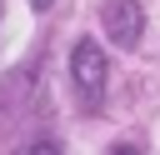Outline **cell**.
<instances>
[{"mask_svg":"<svg viewBox=\"0 0 160 155\" xmlns=\"http://www.w3.org/2000/svg\"><path fill=\"white\" fill-rule=\"evenodd\" d=\"M0 10H5V0H0Z\"/></svg>","mask_w":160,"mask_h":155,"instance_id":"cell-6","label":"cell"},{"mask_svg":"<svg viewBox=\"0 0 160 155\" xmlns=\"http://www.w3.org/2000/svg\"><path fill=\"white\" fill-rule=\"evenodd\" d=\"M110 155H140V145H135V140H120V145H115Z\"/></svg>","mask_w":160,"mask_h":155,"instance_id":"cell-4","label":"cell"},{"mask_svg":"<svg viewBox=\"0 0 160 155\" xmlns=\"http://www.w3.org/2000/svg\"><path fill=\"white\" fill-rule=\"evenodd\" d=\"M140 25H145V15H140V0H105V30H110V40L115 45H135L140 40Z\"/></svg>","mask_w":160,"mask_h":155,"instance_id":"cell-2","label":"cell"},{"mask_svg":"<svg viewBox=\"0 0 160 155\" xmlns=\"http://www.w3.org/2000/svg\"><path fill=\"white\" fill-rule=\"evenodd\" d=\"M70 75H75L80 100H85V105H100V95H105V55H100L95 40H80V45L70 50Z\"/></svg>","mask_w":160,"mask_h":155,"instance_id":"cell-1","label":"cell"},{"mask_svg":"<svg viewBox=\"0 0 160 155\" xmlns=\"http://www.w3.org/2000/svg\"><path fill=\"white\" fill-rule=\"evenodd\" d=\"M35 5H50V0H35Z\"/></svg>","mask_w":160,"mask_h":155,"instance_id":"cell-5","label":"cell"},{"mask_svg":"<svg viewBox=\"0 0 160 155\" xmlns=\"http://www.w3.org/2000/svg\"><path fill=\"white\" fill-rule=\"evenodd\" d=\"M15 155H60V145H55V140H30V145H20Z\"/></svg>","mask_w":160,"mask_h":155,"instance_id":"cell-3","label":"cell"}]
</instances>
